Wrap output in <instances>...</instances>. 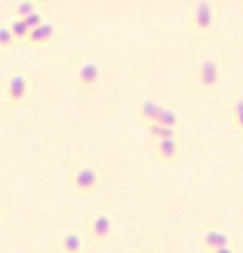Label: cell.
<instances>
[{"label": "cell", "instance_id": "3", "mask_svg": "<svg viewBox=\"0 0 243 253\" xmlns=\"http://www.w3.org/2000/svg\"><path fill=\"white\" fill-rule=\"evenodd\" d=\"M101 178L98 170L91 166H79L71 173L69 183L73 193L78 197H89L99 189Z\"/></svg>", "mask_w": 243, "mask_h": 253}, {"label": "cell", "instance_id": "13", "mask_svg": "<svg viewBox=\"0 0 243 253\" xmlns=\"http://www.w3.org/2000/svg\"><path fill=\"white\" fill-rule=\"evenodd\" d=\"M7 26H9L10 31L12 32V35H14L16 42H20V43L24 44L25 40L27 39L30 30H31L29 26H27L26 22L24 21V19L15 16L14 19L9 22Z\"/></svg>", "mask_w": 243, "mask_h": 253}, {"label": "cell", "instance_id": "6", "mask_svg": "<svg viewBox=\"0 0 243 253\" xmlns=\"http://www.w3.org/2000/svg\"><path fill=\"white\" fill-rule=\"evenodd\" d=\"M88 234L93 241L103 242L109 241L114 234V222L110 215L105 212H99L94 215L88 221Z\"/></svg>", "mask_w": 243, "mask_h": 253}, {"label": "cell", "instance_id": "9", "mask_svg": "<svg viewBox=\"0 0 243 253\" xmlns=\"http://www.w3.org/2000/svg\"><path fill=\"white\" fill-rule=\"evenodd\" d=\"M153 151L160 162L164 165H172L179 158L180 146L177 137L163 138V140L153 141Z\"/></svg>", "mask_w": 243, "mask_h": 253}, {"label": "cell", "instance_id": "14", "mask_svg": "<svg viewBox=\"0 0 243 253\" xmlns=\"http://www.w3.org/2000/svg\"><path fill=\"white\" fill-rule=\"evenodd\" d=\"M230 118L234 128L243 133V98H235L232 100Z\"/></svg>", "mask_w": 243, "mask_h": 253}, {"label": "cell", "instance_id": "19", "mask_svg": "<svg viewBox=\"0 0 243 253\" xmlns=\"http://www.w3.org/2000/svg\"><path fill=\"white\" fill-rule=\"evenodd\" d=\"M210 253H237L236 249H235L234 246H225V247H221V249L219 250H215V251L210 252Z\"/></svg>", "mask_w": 243, "mask_h": 253}, {"label": "cell", "instance_id": "8", "mask_svg": "<svg viewBox=\"0 0 243 253\" xmlns=\"http://www.w3.org/2000/svg\"><path fill=\"white\" fill-rule=\"evenodd\" d=\"M232 239L226 231L207 229L199 236V247L204 253H210L225 246H231Z\"/></svg>", "mask_w": 243, "mask_h": 253}, {"label": "cell", "instance_id": "4", "mask_svg": "<svg viewBox=\"0 0 243 253\" xmlns=\"http://www.w3.org/2000/svg\"><path fill=\"white\" fill-rule=\"evenodd\" d=\"M31 96V84L25 74L14 73L9 77L5 85L4 98L10 105H21Z\"/></svg>", "mask_w": 243, "mask_h": 253}, {"label": "cell", "instance_id": "15", "mask_svg": "<svg viewBox=\"0 0 243 253\" xmlns=\"http://www.w3.org/2000/svg\"><path fill=\"white\" fill-rule=\"evenodd\" d=\"M43 1H39V0H21V1L16 2L14 6V12L16 17H24L26 15L31 14V12L40 10L41 5Z\"/></svg>", "mask_w": 243, "mask_h": 253}, {"label": "cell", "instance_id": "11", "mask_svg": "<svg viewBox=\"0 0 243 253\" xmlns=\"http://www.w3.org/2000/svg\"><path fill=\"white\" fill-rule=\"evenodd\" d=\"M59 253H84L85 244L81 234L69 231L61 237L58 247Z\"/></svg>", "mask_w": 243, "mask_h": 253}, {"label": "cell", "instance_id": "2", "mask_svg": "<svg viewBox=\"0 0 243 253\" xmlns=\"http://www.w3.org/2000/svg\"><path fill=\"white\" fill-rule=\"evenodd\" d=\"M216 25V10L212 2L198 0L193 2L188 14V26L194 34L207 35Z\"/></svg>", "mask_w": 243, "mask_h": 253}, {"label": "cell", "instance_id": "1", "mask_svg": "<svg viewBox=\"0 0 243 253\" xmlns=\"http://www.w3.org/2000/svg\"><path fill=\"white\" fill-rule=\"evenodd\" d=\"M190 81L202 91H216L224 84V71L215 59H205L190 71Z\"/></svg>", "mask_w": 243, "mask_h": 253}, {"label": "cell", "instance_id": "20", "mask_svg": "<svg viewBox=\"0 0 243 253\" xmlns=\"http://www.w3.org/2000/svg\"><path fill=\"white\" fill-rule=\"evenodd\" d=\"M2 221H4V215H2V211L0 210V226H1Z\"/></svg>", "mask_w": 243, "mask_h": 253}, {"label": "cell", "instance_id": "10", "mask_svg": "<svg viewBox=\"0 0 243 253\" xmlns=\"http://www.w3.org/2000/svg\"><path fill=\"white\" fill-rule=\"evenodd\" d=\"M163 109H164L163 104L158 103L157 100H153V99H147L140 106L136 116H137L138 120H141L147 125V124L155 123V121L158 120Z\"/></svg>", "mask_w": 243, "mask_h": 253}, {"label": "cell", "instance_id": "12", "mask_svg": "<svg viewBox=\"0 0 243 253\" xmlns=\"http://www.w3.org/2000/svg\"><path fill=\"white\" fill-rule=\"evenodd\" d=\"M148 132H150L151 137L153 141L163 140V138H170V137H177L178 130L177 128L169 127L165 126L161 123H151L147 124Z\"/></svg>", "mask_w": 243, "mask_h": 253}, {"label": "cell", "instance_id": "5", "mask_svg": "<svg viewBox=\"0 0 243 253\" xmlns=\"http://www.w3.org/2000/svg\"><path fill=\"white\" fill-rule=\"evenodd\" d=\"M77 85L84 91H91L101 81V68L95 61H85L78 64L74 72Z\"/></svg>", "mask_w": 243, "mask_h": 253}, {"label": "cell", "instance_id": "7", "mask_svg": "<svg viewBox=\"0 0 243 253\" xmlns=\"http://www.w3.org/2000/svg\"><path fill=\"white\" fill-rule=\"evenodd\" d=\"M59 35V29L54 22L46 20L35 29H31L29 36L25 40L26 46H46L57 40Z\"/></svg>", "mask_w": 243, "mask_h": 253}, {"label": "cell", "instance_id": "16", "mask_svg": "<svg viewBox=\"0 0 243 253\" xmlns=\"http://www.w3.org/2000/svg\"><path fill=\"white\" fill-rule=\"evenodd\" d=\"M155 123H161L165 126H169V127L177 128V130H179L180 126L179 116L177 115V113H175L173 109L167 108V106H164L161 116L158 118L157 121H155Z\"/></svg>", "mask_w": 243, "mask_h": 253}, {"label": "cell", "instance_id": "21", "mask_svg": "<svg viewBox=\"0 0 243 253\" xmlns=\"http://www.w3.org/2000/svg\"><path fill=\"white\" fill-rule=\"evenodd\" d=\"M242 135H243V133H242Z\"/></svg>", "mask_w": 243, "mask_h": 253}, {"label": "cell", "instance_id": "18", "mask_svg": "<svg viewBox=\"0 0 243 253\" xmlns=\"http://www.w3.org/2000/svg\"><path fill=\"white\" fill-rule=\"evenodd\" d=\"M16 43L14 35L10 31L9 26H0V48H6Z\"/></svg>", "mask_w": 243, "mask_h": 253}, {"label": "cell", "instance_id": "17", "mask_svg": "<svg viewBox=\"0 0 243 253\" xmlns=\"http://www.w3.org/2000/svg\"><path fill=\"white\" fill-rule=\"evenodd\" d=\"M21 19H24V21L26 22L27 26H29L30 29H35V27H37L39 25H41L42 22L46 21V16H44V12H42L41 9L36 10V11L31 12V14H29V15H26V16L21 17Z\"/></svg>", "mask_w": 243, "mask_h": 253}]
</instances>
